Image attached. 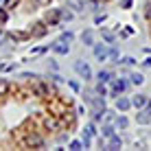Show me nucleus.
<instances>
[{"instance_id": "6ab92c4d", "label": "nucleus", "mask_w": 151, "mask_h": 151, "mask_svg": "<svg viewBox=\"0 0 151 151\" xmlns=\"http://www.w3.org/2000/svg\"><path fill=\"white\" fill-rule=\"evenodd\" d=\"M121 147H123L121 136H116V134H114V136L107 138V149H121Z\"/></svg>"}, {"instance_id": "a878e982", "label": "nucleus", "mask_w": 151, "mask_h": 151, "mask_svg": "<svg viewBox=\"0 0 151 151\" xmlns=\"http://www.w3.org/2000/svg\"><path fill=\"white\" fill-rule=\"evenodd\" d=\"M118 57H121L118 48H116V46H110V53H107V61H118Z\"/></svg>"}, {"instance_id": "1a4fd4ad", "label": "nucleus", "mask_w": 151, "mask_h": 151, "mask_svg": "<svg viewBox=\"0 0 151 151\" xmlns=\"http://www.w3.org/2000/svg\"><path fill=\"white\" fill-rule=\"evenodd\" d=\"M44 22L48 24V27H53V24L61 22V9H50V11L44 15Z\"/></svg>"}, {"instance_id": "473e14b6", "label": "nucleus", "mask_w": 151, "mask_h": 151, "mask_svg": "<svg viewBox=\"0 0 151 151\" xmlns=\"http://www.w3.org/2000/svg\"><path fill=\"white\" fill-rule=\"evenodd\" d=\"M72 20V11H68V9H61V22H70Z\"/></svg>"}, {"instance_id": "f8f14e48", "label": "nucleus", "mask_w": 151, "mask_h": 151, "mask_svg": "<svg viewBox=\"0 0 151 151\" xmlns=\"http://www.w3.org/2000/svg\"><path fill=\"white\" fill-rule=\"evenodd\" d=\"M147 101H149V96H147V94H134V99H132V105L136 107V110H142V107L147 105Z\"/></svg>"}, {"instance_id": "58836bf2", "label": "nucleus", "mask_w": 151, "mask_h": 151, "mask_svg": "<svg viewBox=\"0 0 151 151\" xmlns=\"http://www.w3.org/2000/svg\"><path fill=\"white\" fill-rule=\"evenodd\" d=\"M22 79H27V81H33V79H37V75H35V72H22Z\"/></svg>"}, {"instance_id": "c03bdc74", "label": "nucleus", "mask_w": 151, "mask_h": 151, "mask_svg": "<svg viewBox=\"0 0 151 151\" xmlns=\"http://www.w3.org/2000/svg\"><path fill=\"white\" fill-rule=\"evenodd\" d=\"M50 79H53L55 83H61V81H64V79H61V77H59V75H53V77H50Z\"/></svg>"}, {"instance_id": "09e8293b", "label": "nucleus", "mask_w": 151, "mask_h": 151, "mask_svg": "<svg viewBox=\"0 0 151 151\" xmlns=\"http://www.w3.org/2000/svg\"><path fill=\"white\" fill-rule=\"evenodd\" d=\"M0 42H2V33H0Z\"/></svg>"}, {"instance_id": "7c9ffc66", "label": "nucleus", "mask_w": 151, "mask_h": 151, "mask_svg": "<svg viewBox=\"0 0 151 151\" xmlns=\"http://www.w3.org/2000/svg\"><path fill=\"white\" fill-rule=\"evenodd\" d=\"M18 4H20V0H4V2H2V7L11 11V9H15V7H18Z\"/></svg>"}, {"instance_id": "2f4dec72", "label": "nucleus", "mask_w": 151, "mask_h": 151, "mask_svg": "<svg viewBox=\"0 0 151 151\" xmlns=\"http://www.w3.org/2000/svg\"><path fill=\"white\" fill-rule=\"evenodd\" d=\"M48 48H50V46H35V48L31 50L29 55H31V57H33V55H42V53H46V50H48Z\"/></svg>"}, {"instance_id": "49530a36", "label": "nucleus", "mask_w": 151, "mask_h": 151, "mask_svg": "<svg viewBox=\"0 0 151 151\" xmlns=\"http://www.w3.org/2000/svg\"><path fill=\"white\" fill-rule=\"evenodd\" d=\"M145 110H147V112H151V101H147V105H145Z\"/></svg>"}, {"instance_id": "72a5a7b5", "label": "nucleus", "mask_w": 151, "mask_h": 151, "mask_svg": "<svg viewBox=\"0 0 151 151\" xmlns=\"http://www.w3.org/2000/svg\"><path fill=\"white\" fill-rule=\"evenodd\" d=\"M103 121H105V123H114V121H116V118H114V112L105 110V114H103Z\"/></svg>"}, {"instance_id": "9d476101", "label": "nucleus", "mask_w": 151, "mask_h": 151, "mask_svg": "<svg viewBox=\"0 0 151 151\" xmlns=\"http://www.w3.org/2000/svg\"><path fill=\"white\" fill-rule=\"evenodd\" d=\"M50 48H53V53H57V55H68L70 53V44H66V42H61V40L55 42Z\"/></svg>"}, {"instance_id": "c85d7f7f", "label": "nucleus", "mask_w": 151, "mask_h": 151, "mask_svg": "<svg viewBox=\"0 0 151 151\" xmlns=\"http://www.w3.org/2000/svg\"><path fill=\"white\" fill-rule=\"evenodd\" d=\"M61 42H66V44H72L75 42V35L70 33V31H66V33H61V37H59Z\"/></svg>"}, {"instance_id": "cd10ccee", "label": "nucleus", "mask_w": 151, "mask_h": 151, "mask_svg": "<svg viewBox=\"0 0 151 151\" xmlns=\"http://www.w3.org/2000/svg\"><path fill=\"white\" fill-rule=\"evenodd\" d=\"M101 37L107 42V44H112V42H116V35L112 33V31H101Z\"/></svg>"}, {"instance_id": "6e6552de", "label": "nucleus", "mask_w": 151, "mask_h": 151, "mask_svg": "<svg viewBox=\"0 0 151 151\" xmlns=\"http://www.w3.org/2000/svg\"><path fill=\"white\" fill-rule=\"evenodd\" d=\"M92 53L99 61H107V53H110V46L107 44H101V42H94V46H92Z\"/></svg>"}, {"instance_id": "4c0bfd02", "label": "nucleus", "mask_w": 151, "mask_h": 151, "mask_svg": "<svg viewBox=\"0 0 151 151\" xmlns=\"http://www.w3.org/2000/svg\"><path fill=\"white\" fill-rule=\"evenodd\" d=\"M0 70L2 72H11V70H15V64H0Z\"/></svg>"}, {"instance_id": "0eeeda50", "label": "nucleus", "mask_w": 151, "mask_h": 151, "mask_svg": "<svg viewBox=\"0 0 151 151\" xmlns=\"http://www.w3.org/2000/svg\"><path fill=\"white\" fill-rule=\"evenodd\" d=\"M75 72L81 77L83 81H90V79H92V68H90V64H88V61H83V59L75 61Z\"/></svg>"}, {"instance_id": "c756f323", "label": "nucleus", "mask_w": 151, "mask_h": 151, "mask_svg": "<svg viewBox=\"0 0 151 151\" xmlns=\"http://www.w3.org/2000/svg\"><path fill=\"white\" fill-rule=\"evenodd\" d=\"M68 88H70L72 92H77V94L81 92V83H77L75 79H68Z\"/></svg>"}, {"instance_id": "f704fd0d", "label": "nucleus", "mask_w": 151, "mask_h": 151, "mask_svg": "<svg viewBox=\"0 0 151 151\" xmlns=\"http://www.w3.org/2000/svg\"><path fill=\"white\" fill-rule=\"evenodd\" d=\"M145 20H151V0L145 2Z\"/></svg>"}, {"instance_id": "7ed1b4c3", "label": "nucleus", "mask_w": 151, "mask_h": 151, "mask_svg": "<svg viewBox=\"0 0 151 151\" xmlns=\"http://www.w3.org/2000/svg\"><path fill=\"white\" fill-rule=\"evenodd\" d=\"M90 116L92 121H103V114H105V96H99V99H92L90 101Z\"/></svg>"}, {"instance_id": "e433bc0d", "label": "nucleus", "mask_w": 151, "mask_h": 151, "mask_svg": "<svg viewBox=\"0 0 151 151\" xmlns=\"http://www.w3.org/2000/svg\"><path fill=\"white\" fill-rule=\"evenodd\" d=\"M121 64H125V66H136L138 61L134 59V57H123V59H121Z\"/></svg>"}, {"instance_id": "412c9836", "label": "nucleus", "mask_w": 151, "mask_h": 151, "mask_svg": "<svg viewBox=\"0 0 151 151\" xmlns=\"http://www.w3.org/2000/svg\"><path fill=\"white\" fill-rule=\"evenodd\" d=\"M11 92V81L9 79H0V99H4Z\"/></svg>"}, {"instance_id": "f257e3e1", "label": "nucleus", "mask_w": 151, "mask_h": 151, "mask_svg": "<svg viewBox=\"0 0 151 151\" xmlns=\"http://www.w3.org/2000/svg\"><path fill=\"white\" fill-rule=\"evenodd\" d=\"M31 94L37 96V99H48V96L57 94V90H55V88H50L48 81H44V79H40V77H37V79L31 81Z\"/></svg>"}, {"instance_id": "ddd939ff", "label": "nucleus", "mask_w": 151, "mask_h": 151, "mask_svg": "<svg viewBox=\"0 0 151 151\" xmlns=\"http://www.w3.org/2000/svg\"><path fill=\"white\" fill-rule=\"evenodd\" d=\"M61 118H64V123H66V129H68V127H75V123H77V112H75V110H66V114H64Z\"/></svg>"}, {"instance_id": "b1692460", "label": "nucleus", "mask_w": 151, "mask_h": 151, "mask_svg": "<svg viewBox=\"0 0 151 151\" xmlns=\"http://www.w3.org/2000/svg\"><path fill=\"white\" fill-rule=\"evenodd\" d=\"M94 92H96L99 96H110V88H107V83H101V81H96Z\"/></svg>"}, {"instance_id": "bb28decb", "label": "nucleus", "mask_w": 151, "mask_h": 151, "mask_svg": "<svg viewBox=\"0 0 151 151\" xmlns=\"http://www.w3.org/2000/svg\"><path fill=\"white\" fill-rule=\"evenodd\" d=\"M68 7H72V11H83V7H86V2L83 0H70Z\"/></svg>"}, {"instance_id": "4be33fe9", "label": "nucleus", "mask_w": 151, "mask_h": 151, "mask_svg": "<svg viewBox=\"0 0 151 151\" xmlns=\"http://www.w3.org/2000/svg\"><path fill=\"white\" fill-rule=\"evenodd\" d=\"M114 134H116V125H114V123H105V125H103V129H101V136L110 138V136H114Z\"/></svg>"}, {"instance_id": "dca6fc26", "label": "nucleus", "mask_w": 151, "mask_h": 151, "mask_svg": "<svg viewBox=\"0 0 151 151\" xmlns=\"http://www.w3.org/2000/svg\"><path fill=\"white\" fill-rule=\"evenodd\" d=\"M136 123H140V125H149V123H151V112H147V110L142 107V110L136 114Z\"/></svg>"}, {"instance_id": "de8ad7c7", "label": "nucleus", "mask_w": 151, "mask_h": 151, "mask_svg": "<svg viewBox=\"0 0 151 151\" xmlns=\"http://www.w3.org/2000/svg\"><path fill=\"white\" fill-rule=\"evenodd\" d=\"M37 2H48V0H37Z\"/></svg>"}, {"instance_id": "f3484780", "label": "nucleus", "mask_w": 151, "mask_h": 151, "mask_svg": "<svg viewBox=\"0 0 151 151\" xmlns=\"http://www.w3.org/2000/svg\"><path fill=\"white\" fill-rule=\"evenodd\" d=\"M68 149L79 151V149H88V145H86V140H83V138H75V140H70V142H68Z\"/></svg>"}, {"instance_id": "2eb2a0df", "label": "nucleus", "mask_w": 151, "mask_h": 151, "mask_svg": "<svg viewBox=\"0 0 151 151\" xmlns=\"http://www.w3.org/2000/svg\"><path fill=\"white\" fill-rule=\"evenodd\" d=\"M46 33H48V24H46V22L35 24V29L31 31V35H33V37H42V35H46Z\"/></svg>"}, {"instance_id": "79ce46f5", "label": "nucleus", "mask_w": 151, "mask_h": 151, "mask_svg": "<svg viewBox=\"0 0 151 151\" xmlns=\"http://www.w3.org/2000/svg\"><path fill=\"white\" fill-rule=\"evenodd\" d=\"M142 68H151V55L145 57V61H142Z\"/></svg>"}, {"instance_id": "9b49d317", "label": "nucleus", "mask_w": 151, "mask_h": 151, "mask_svg": "<svg viewBox=\"0 0 151 151\" xmlns=\"http://www.w3.org/2000/svg\"><path fill=\"white\" fill-rule=\"evenodd\" d=\"M129 107H132V99H127V96H116V110L118 112H127Z\"/></svg>"}, {"instance_id": "39448f33", "label": "nucleus", "mask_w": 151, "mask_h": 151, "mask_svg": "<svg viewBox=\"0 0 151 151\" xmlns=\"http://www.w3.org/2000/svg\"><path fill=\"white\" fill-rule=\"evenodd\" d=\"M99 136V129H96V125H94V121L92 123H88L86 127H83V132H81V138L86 140V145H88V149L94 145V138Z\"/></svg>"}, {"instance_id": "5701e85b", "label": "nucleus", "mask_w": 151, "mask_h": 151, "mask_svg": "<svg viewBox=\"0 0 151 151\" xmlns=\"http://www.w3.org/2000/svg\"><path fill=\"white\" fill-rule=\"evenodd\" d=\"M114 79V75L110 70H99V75H96V81H101V83H110Z\"/></svg>"}, {"instance_id": "aec40b11", "label": "nucleus", "mask_w": 151, "mask_h": 151, "mask_svg": "<svg viewBox=\"0 0 151 151\" xmlns=\"http://www.w3.org/2000/svg\"><path fill=\"white\" fill-rule=\"evenodd\" d=\"M9 37L13 42H27L29 37H33L31 33H22V31H13V33H9Z\"/></svg>"}, {"instance_id": "ea45409f", "label": "nucleus", "mask_w": 151, "mask_h": 151, "mask_svg": "<svg viewBox=\"0 0 151 151\" xmlns=\"http://www.w3.org/2000/svg\"><path fill=\"white\" fill-rule=\"evenodd\" d=\"M105 20H107V15H105V13H101V15H94V22H96V24H103Z\"/></svg>"}, {"instance_id": "f03ea898", "label": "nucleus", "mask_w": 151, "mask_h": 151, "mask_svg": "<svg viewBox=\"0 0 151 151\" xmlns=\"http://www.w3.org/2000/svg\"><path fill=\"white\" fill-rule=\"evenodd\" d=\"M46 132H53V134H59V132H66V123L61 116H53V114H48V116L42 121Z\"/></svg>"}, {"instance_id": "37998d69", "label": "nucleus", "mask_w": 151, "mask_h": 151, "mask_svg": "<svg viewBox=\"0 0 151 151\" xmlns=\"http://www.w3.org/2000/svg\"><path fill=\"white\" fill-rule=\"evenodd\" d=\"M57 140H59V142H68V136H66V132L59 134V138H57Z\"/></svg>"}, {"instance_id": "a211bd4d", "label": "nucleus", "mask_w": 151, "mask_h": 151, "mask_svg": "<svg viewBox=\"0 0 151 151\" xmlns=\"http://www.w3.org/2000/svg\"><path fill=\"white\" fill-rule=\"evenodd\" d=\"M114 125H116V129H121V132H123V129H127V127H129V118L125 116V114H118L116 121H114Z\"/></svg>"}, {"instance_id": "8fccbe9b", "label": "nucleus", "mask_w": 151, "mask_h": 151, "mask_svg": "<svg viewBox=\"0 0 151 151\" xmlns=\"http://www.w3.org/2000/svg\"><path fill=\"white\" fill-rule=\"evenodd\" d=\"M2 2H4V0H0V4H2Z\"/></svg>"}, {"instance_id": "423d86ee", "label": "nucleus", "mask_w": 151, "mask_h": 151, "mask_svg": "<svg viewBox=\"0 0 151 151\" xmlns=\"http://www.w3.org/2000/svg\"><path fill=\"white\" fill-rule=\"evenodd\" d=\"M127 86H129V81H125V79H112L110 83H107V88H110V96H121L125 90H127Z\"/></svg>"}, {"instance_id": "3c124183", "label": "nucleus", "mask_w": 151, "mask_h": 151, "mask_svg": "<svg viewBox=\"0 0 151 151\" xmlns=\"http://www.w3.org/2000/svg\"><path fill=\"white\" fill-rule=\"evenodd\" d=\"M149 35H151V29H149Z\"/></svg>"}, {"instance_id": "a18cd8bd", "label": "nucleus", "mask_w": 151, "mask_h": 151, "mask_svg": "<svg viewBox=\"0 0 151 151\" xmlns=\"http://www.w3.org/2000/svg\"><path fill=\"white\" fill-rule=\"evenodd\" d=\"M129 4H132V0H123V7H125V9H127Z\"/></svg>"}, {"instance_id": "393cba45", "label": "nucleus", "mask_w": 151, "mask_h": 151, "mask_svg": "<svg viewBox=\"0 0 151 151\" xmlns=\"http://www.w3.org/2000/svg\"><path fill=\"white\" fill-rule=\"evenodd\" d=\"M129 83H134V86H142V83H145V75H140V72H134V75L129 77Z\"/></svg>"}, {"instance_id": "c9c22d12", "label": "nucleus", "mask_w": 151, "mask_h": 151, "mask_svg": "<svg viewBox=\"0 0 151 151\" xmlns=\"http://www.w3.org/2000/svg\"><path fill=\"white\" fill-rule=\"evenodd\" d=\"M7 18H9V9H0V24H4V22H7Z\"/></svg>"}, {"instance_id": "a19ab883", "label": "nucleus", "mask_w": 151, "mask_h": 151, "mask_svg": "<svg viewBox=\"0 0 151 151\" xmlns=\"http://www.w3.org/2000/svg\"><path fill=\"white\" fill-rule=\"evenodd\" d=\"M132 33H134V29H132V27H129V29H123V31H121V37H129Z\"/></svg>"}, {"instance_id": "4468645a", "label": "nucleus", "mask_w": 151, "mask_h": 151, "mask_svg": "<svg viewBox=\"0 0 151 151\" xmlns=\"http://www.w3.org/2000/svg\"><path fill=\"white\" fill-rule=\"evenodd\" d=\"M81 42H83L86 46H94V42H96V37H94V31H90V29H88V31H83V33H81Z\"/></svg>"}, {"instance_id": "20e7f679", "label": "nucleus", "mask_w": 151, "mask_h": 151, "mask_svg": "<svg viewBox=\"0 0 151 151\" xmlns=\"http://www.w3.org/2000/svg\"><path fill=\"white\" fill-rule=\"evenodd\" d=\"M22 145H24V147H29V149H42L46 145V140L42 138L40 134L33 132V134H27V136L22 138Z\"/></svg>"}]
</instances>
